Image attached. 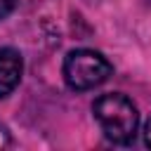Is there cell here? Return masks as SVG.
<instances>
[{"label": "cell", "mask_w": 151, "mask_h": 151, "mask_svg": "<svg viewBox=\"0 0 151 151\" xmlns=\"http://www.w3.org/2000/svg\"><path fill=\"white\" fill-rule=\"evenodd\" d=\"M85 2H87V5H97L99 0H85Z\"/></svg>", "instance_id": "cell-6"}, {"label": "cell", "mask_w": 151, "mask_h": 151, "mask_svg": "<svg viewBox=\"0 0 151 151\" xmlns=\"http://www.w3.org/2000/svg\"><path fill=\"white\" fill-rule=\"evenodd\" d=\"M144 142H146V146H151V116H149V120L144 125Z\"/></svg>", "instance_id": "cell-5"}, {"label": "cell", "mask_w": 151, "mask_h": 151, "mask_svg": "<svg viewBox=\"0 0 151 151\" xmlns=\"http://www.w3.org/2000/svg\"><path fill=\"white\" fill-rule=\"evenodd\" d=\"M113 73L111 61L94 50H73L64 59V80L71 90H92Z\"/></svg>", "instance_id": "cell-2"}, {"label": "cell", "mask_w": 151, "mask_h": 151, "mask_svg": "<svg viewBox=\"0 0 151 151\" xmlns=\"http://www.w3.org/2000/svg\"><path fill=\"white\" fill-rule=\"evenodd\" d=\"M92 113L97 123L101 125L104 134L116 144H130L137 134L139 113L132 99H127L120 92H109L94 99Z\"/></svg>", "instance_id": "cell-1"}, {"label": "cell", "mask_w": 151, "mask_h": 151, "mask_svg": "<svg viewBox=\"0 0 151 151\" xmlns=\"http://www.w3.org/2000/svg\"><path fill=\"white\" fill-rule=\"evenodd\" d=\"M17 2H19V0H0V19L9 17V14L14 12V7H17Z\"/></svg>", "instance_id": "cell-4"}, {"label": "cell", "mask_w": 151, "mask_h": 151, "mask_svg": "<svg viewBox=\"0 0 151 151\" xmlns=\"http://www.w3.org/2000/svg\"><path fill=\"white\" fill-rule=\"evenodd\" d=\"M24 73V59L12 47H0V99L12 94Z\"/></svg>", "instance_id": "cell-3"}]
</instances>
